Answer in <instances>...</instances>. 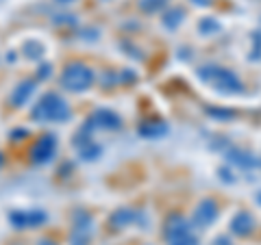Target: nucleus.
<instances>
[{
  "instance_id": "18",
  "label": "nucleus",
  "mask_w": 261,
  "mask_h": 245,
  "mask_svg": "<svg viewBox=\"0 0 261 245\" xmlns=\"http://www.w3.org/2000/svg\"><path fill=\"white\" fill-rule=\"evenodd\" d=\"M216 245H228V241L226 239H220V241H216Z\"/></svg>"
},
{
  "instance_id": "13",
  "label": "nucleus",
  "mask_w": 261,
  "mask_h": 245,
  "mask_svg": "<svg viewBox=\"0 0 261 245\" xmlns=\"http://www.w3.org/2000/svg\"><path fill=\"white\" fill-rule=\"evenodd\" d=\"M140 133L144 137H159L166 133V126H163L161 121H146V124L140 126Z\"/></svg>"
},
{
  "instance_id": "17",
  "label": "nucleus",
  "mask_w": 261,
  "mask_h": 245,
  "mask_svg": "<svg viewBox=\"0 0 261 245\" xmlns=\"http://www.w3.org/2000/svg\"><path fill=\"white\" fill-rule=\"evenodd\" d=\"M37 245H57V243H53V241H48V239H42V241H39Z\"/></svg>"
},
{
  "instance_id": "16",
  "label": "nucleus",
  "mask_w": 261,
  "mask_h": 245,
  "mask_svg": "<svg viewBox=\"0 0 261 245\" xmlns=\"http://www.w3.org/2000/svg\"><path fill=\"white\" fill-rule=\"evenodd\" d=\"M48 74H50V65H42L39 68V78H46Z\"/></svg>"
},
{
  "instance_id": "8",
  "label": "nucleus",
  "mask_w": 261,
  "mask_h": 245,
  "mask_svg": "<svg viewBox=\"0 0 261 245\" xmlns=\"http://www.w3.org/2000/svg\"><path fill=\"white\" fill-rule=\"evenodd\" d=\"M198 76H202L205 80H211L214 85H218L220 89H228V91H235L240 89V83L235 80L226 70H220V68H205L198 72Z\"/></svg>"
},
{
  "instance_id": "5",
  "label": "nucleus",
  "mask_w": 261,
  "mask_h": 245,
  "mask_svg": "<svg viewBox=\"0 0 261 245\" xmlns=\"http://www.w3.org/2000/svg\"><path fill=\"white\" fill-rule=\"evenodd\" d=\"M166 236H168L170 245H198L196 239L192 236V232H190V226H187L185 219L178 217V215H172L168 219Z\"/></svg>"
},
{
  "instance_id": "11",
  "label": "nucleus",
  "mask_w": 261,
  "mask_h": 245,
  "mask_svg": "<svg viewBox=\"0 0 261 245\" xmlns=\"http://www.w3.org/2000/svg\"><path fill=\"white\" fill-rule=\"evenodd\" d=\"M33 91H35V83H33V80H24V83H20L18 87H15V91L11 94V104L15 109L24 107Z\"/></svg>"
},
{
  "instance_id": "12",
  "label": "nucleus",
  "mask_w": 261,
  "mask_h": 245,
  "mask_svg": "<svg viewBox=\"0 0 261 245\" xmlns=\"http://www.w3.org/2000/svg\"><path fill=\"white\" fill-rule=\"evenodd\" d=\"M218 215V208H216V204L211 202V200H205L198 206V210H196V215H194V222L198 224V226H209L211 222H214V217Z\"/></svg>"
},
{
  "instance_id": "2",
  "label": "nucleus",
  "mask_w": 261,
  "mask_h": 245,
  "mask_svg": "<svg viewBox=\"0 0 261 245\" xmlns=\"http://www.w3.org/2000/svg\"><path fill=\"white\" fill-rule=\"evenodd\" d=\"M94 85V72L89 65L85 63H68L61 72V87L65 91H72V94H81V91H87L89 87Z\"/></svg>"
},
{
  "instance_id": "10",
  "label": "nucleus",
  "mask_w": 261,
  "mask_h": 245,
  "mask_svg": "<svg viewBox=\"0 0 261 245\" xmlns=\"http://www.w3.org/2000/svg\"><path fill=\"white\" fill-rule=\"evenodd\" d=\"M137 219H140V213H137L135 208H118L116 213L109 217V226H111V230H122V228L135 224Z\"/></svg>"
},
{
  "instance_id": "3",
  "label": "nucleus",
  "mask_w": 261,
  "mask_h": 245,
  "mask_svg": "<svg viewBox=\"0 0 261 245\" xmlns=\"http://www.w3.org/2000/svg\"><path fill=\"white\" fill-rule=\"evenodd\" d=\"M94 232V219L87 210L79 208L72 215V232H70V245H89Z\"/></svg>"
},
{
  "instance_id": "6",
  "label": "nucleus",
  "mask_w": 261,
  "mask_h": 245,
  "mask_svg": "<svg viewBox=\"0 0 261 245\" xmlns=\"http://www.w3.org/2000/svg\"><path fill=\"white\" fill-rule=\"evenodd\" d=\"M55 152H57V137L50 133L42 135L31 148V163L33 165H46V163L53 161Z\"/></svg>"
},
{
  "instance_id": "15",
  "label": "nucleus",
  "mask_w": 261,
  "mask_h": 245,
  "mask_svg": "<svg viewBox=\"0 0 261 245\" xmlns=\"http://www.w3.org/2000/svg\"><path fill=\"white\" fill-rule=\"evenodd\" d=\"M181 15H183V11L181 9H172V11H170V13H166V18H163V24H166V26L168 28H174L176 26V24L178 22H181L183 18H181Z\"/></svg>"
},
{
  "instance_id": "7",
  "label": "nucleus",
  "mask_w": 261,
  "mask_h": 245,
  "mask_svg": "<svg viewBox=\"0 0 261 245\" xmlns=\"http://www.w3.org/2000/svg\"><path fill=\"white\" fill-rule=\"evenodd\" d=\"M48 215L39 208H29V210H11L9 213V222L15 228H39L46 224Z\"/></svg>"
},
{
  "instance_id": "9",
  "label": "nucleus",
  "mask_w": 261,
  "mask_h": 245,
  "mask_svg": "<svg viewBox=\"0 0 261 245\" xmlns=\"http://www.w3.org/2000/svg\"><path fill=\"white\" fill-rule=\"evenodd\" d=\"M74 148L79 150L81 159L83 161H94L100 157V145H96L92 141V133H85V130H79L74 137Z\"/></svg>"
},
{
  "instance_id": "4",
  "label": "nucleus",
  "mask_w": 261,
  "mask_h": 245,
  "mask_svg": "<svg viewBox=\"0 0 261 245\" xmlns=\"http://www.w3.org/2000/svg\"><path fill=\"white\" fill-rule=\"evenodd\" d=\"M122 126V119L109 109H98L85 119V124L81 130L85 133H94V130H118Z\"/></svg>"
},
{
  "instance_id": "1",
  "label": "nucleus",
  "mask_w": 261,
  "mask_h": 245,
  "mask_svg": "<svg viewBox=\"0 0 261 245\" xmlns=\"http://www.w3.org/2000/svg\"><path fill=\"white\" fill-rule=\"evenodd\" d=\"M72 111L68 102L57 94H44L31 111V119L37 124H48V121H68Z\"/></svg>"
},
{
  "instance_id": "14",
  "label": "nucleus",
  "mask_w": 261,
  "mask_h": 245,
  "mask_svg": "<svg viewBox=\"0 0 261 245\" xmlns=\"http://www.w3.org/2000/svg\"><path fill=\"white\" fill-rule=\"evenodd\" d=\"M166 5H168V0H140V9L144 13H154V11L163 9Z\"/></svg>"
}]
</instances>
